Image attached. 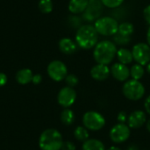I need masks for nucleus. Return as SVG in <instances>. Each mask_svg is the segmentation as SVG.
Returning a JSON list of instances; mask_svg holds the SVG:
<instances>
[{"label":"nucleus","instance_id":"f257e3e1","mask_svg":"<svg viewBox=\"0 0 150 150\" xmlns=\"http://www.w3.org/2000/svg\"><path fill=\"white\" fill-rule=\"evenodd\" d=\"M76 42L82 49L89 50L98 44V33L91 25H84L78 28L76 34Z\"/></svg>","mask_w":150,"mask_h":150},{"label":"nucleus","instance_id":"f03ea898","mask_svg":"<svg viewBox=\"0 0 150 150\" xmlns=\"http://www.w3.org/2000/svg\"><path fill=\"white\" fill-rule=\"evenodd\" d=\"M116 44L111 40H102L98 42L94 47L93 57L99 64L108 65L111 63L117 54Z\"/></svg>","mask_w":150,"mask_h":150},{"label":"nucleus","instance_id":"7ed1b4c3","mask_svg":"<svg viewBox=\"0 0 150 150\" xmlns=\"http://www.w3.org/2000/svg\"><path fill=\"white\" fill-rule=\"evenodd\" d=\"M62 144V136L54 128L46 129L39 138V147L41 150H61Z\"/></svg>","mask_w":150,"mask_h":150},{"label":"nucleus","instance_id":"20e7f679","mask_svg":"<svg viewBox=\"0 0 150 150\" xmlns=\"http://www.w3.org/2000/svg\"><path fill=\"white\" fill-rule=\"evenodd\" d=\"M122 92L127 99L137 101L143 98L145 94V87L140 81L131 79L126 81L122 87Z\"/></svg>","mask_w":150,"mask_h":150},{"label":"nucleus","instance_id":"39448f33","mask_svg":"<svg viewBox=\"0 0 150 150\" xmlns=\"http://www.w3.org/2000/svg\"><path fill=\"white\" fill-rule=\"evenodd\" d=\"M94 27L98 34L103 36H112L118 33L119 24L117 20L112 17H102L96 20Z\"/></svg>","mask_w":150,"mask_h":150},{"label":"nucleus","instance_id":"423d86ee","mask_svg":"<svg viewBox=\"0 0 150 150\" xmlns=\"http://www.w3.org/2000/svg\"><path fill=\"white\" fill-rule=\"evenodd\" d=\"M83 123L85 128L91 131L101 130L105 125V117L95 111H89L83 116Z\"/></svg>","mask_w":150,"mask_h":150},{"label":"nucleus","instance_id":"0eeeda50","mask_svg":"<svg viewBox=\"0 0 150 150\" xmlns=\"http://www.w3.org/2000/svg\"><path fill=\"white\" fill-rule=\"evenodd\" d=\"M47 74L52 80L55 82H61L66 78L68 75V69L62 62L54 60L48 64Z\"/></svg>","mask_w":150,"mask_h":150},{"label":"nucleus","instance_id":"6e6552de","mask_svg":"<svg viewBox=\"0 0 150 150\" xmlns=\"http://www.w3.org/2000/svg\"><path fill=\"white\" fill-rule=\"evenodd\" d=\"M134 60L142 66L147 65L150 62V47L147 43H138L134 46L132 50Z\"/></svg>","mask_w":150,"mask_h":150},{"label":"nucleus","instance_id":"1a4fd4ad","mask_svg":"<svg viewBox=\"0 0 150 150\" xmlns=\"http://www.w3.org/2000/svg\"><path fill=\"white\" fill-rule=\"evenodd\" d=\"M130 127L123 123H118L113 126L109 133L110 139L114 143L125 142L130 136Z\"/></svg>","mask_w":150,"mask_h":150},{"label":"nucleus","instance_id":"9d476101","mask_svg":"<svg viewBox=\"0 0 150 150\" xmlns=\"http://www.w3.org/2000/svg\"><path fill=\"white\" fill-rule=\"evenodd\" d=\"M76 99V92L74 88L66 86L61 89L57 96V101L59 105L64 108L70 107Z\"/></svg>","mask_w":150,"mask_h":150},{"label":"nucleus","instance_id":"9b49d317","mask_svg":"<svg viewBox=\"0 0 150 150\" xmlns=\"http://www.w3.org/2000/svg\"><path fill=\"white\" fill-rule=\"evenodd\" d=\"M111 74L116 80L120 82H125L127 81L130 76V69L127 65L117 62L112 66Z\"/></svg>","mask_w":150,"mask_h":150},{"label":"nucleus","instance_id":"f8f14e48","mask_svg":"<svg viewBox=\"0 0 150 150\" xmlns=\"http://www.w3.org/2000/svg\"><path fill=\"white\" fill-rule=\"evenodd\" d=\"M147 121L146 114L143 111L137 110L133 112L127 120V126L132 129H138L142 127Z\"/></svg>","mask_w":150,"mask_h":150},{"label":"nucleus","instance_id":"ddd939ff","mask_svg":"<svg viewBox=\"0 0 150 150\" xmlns=\"http://www.w3.org/2000/svg\"><path fill=\"white\" fill-rule=\"evenodd\" d=\"M111 74V69L107 65L99 64L93 66L91 69V76L94 80L97 81H105L106 80Z\"/></svg>","mask_w":150,"mask_h":150},{"label":"nucleus","instance_id":"4468645a","mask_svg":"<svg viewBox=\"0 0 150 150\" xmlns=\"http://www.w3.org/2000/svg\"><path fill=\"white\" fill-rule=\"evenodd\" d=\"M77 44L69 38H63L59 41V49L65 54H72L77 50Z\"/></svg>","mask_w":150,"mask_h":150},{"label":"nucleus","instance_id":"2eb2a0df","mask_svg":"<svg viewBox=\"0 0 150 150\" xmlns=\"http://www.w3.org/2000/svg\"><path fill=\"white\" fill-rule=\"evenodd\" d=\"M90 0H69V11L73 14L83 12L89 6Z\"/></svg>","mask_w":150,"mask_h":150},{"label":"nucleus","instance_id":"dca6fc26","mask_svg":"<svg viewBox=\"0 0 150 150\" xmlns=\"http://www.w3.org/2000/svg\"><path fill=\"white\" fill-rule=\"evenodd\" d=\"M33 73L29 69H22L16 73V80L19 84L25 85L32 82Z\"/></svg>","mask_w":150,"mask_h":150},{"label":"nucleus","instance_id":"f3484780","mask_svg":"<svg viewBox=\"0 0 150 150\" xmlns=\"http://www.w3.org/2000/svg\"><path fill=\"white\" fill-rule=\"evenodd\" d=\"M116 56L119 60V62L125 64V65L130 64L134 61L132 51H130L127 48H120L117 51Z\"/></svg>","mask_w":150,"mask_h":150},{"label":"nucleus","instance_id":"a211bd4d","mask_svg":"<svg viewBox=\"0 0 150 150\" xmlns=\"http://www.w3.org/2000/svg\"><path fill=\"white\" fill-rule=\"evenodd\" d=\"M83 150H106L104 143L97 139H88L82 147Z\"/></svg>","mask_w":150,"mask_h":150},{"label":"nucleus","instance_id":"6ab92c4d","mask_svg":"<svg viewBox=\"0 0 150 150\" xmlns=\"http://www.w3.org/2000/svg\"><path fill=\"white\" fill-rule=\"evenodd\" d=\"M134 32V25L130 22H123L120 25H119L118 33L121 34L122 36L126 37H131V35Z\"/></svg>","mask_w":150,"mask_h":150},{"label":"nucleus","instance_id":"aec40b11","mask_svg":"<svg viewBox=\"0 0 150 150\" xmlns=\"http://www.w3.org/2000/svg\"><path fill=\"white\" fill-rule=\"evenodd\" d=\"M61 120L66 126H69V125L73 124V122L75 121L74 112L69 108H65L61 113Z\"/></svg>","mask_w":150,"mask_h":150},{"label":"nucleus","instance_id":"412c9836","mask_svg":"<svg viewBox=\"0 0 150 150\" xmlns=\"http://www.w3.org/2000/svg\"><path fill=\"white\" fill-rule=\"evenodd\" d=\"M144 68L142 65L141 64H134L132 66V68L130 69V76H132V79H134V80H140L144 76Z\"/></svg>","mask_w":150,"mask_h":150},{"label":"nucleus","instance_id":"4be33fe9","mask_svg":"<svg viewBox=\"0 0 150 150\" xmlns=\"http://www.w3.org/2000/svg\"><path fill=\"white\" fill-rule=\"evenodd\" d=\"M74 136L79 142H85L89 139V132L88 129L84 127H77L74 130Z\"/></svg>","mask_w":150,"mask_h":150},{"label":"nucleus","instance_id":"5701e85b","mask_svg":"<svg viewBox=\"0 0 150 150\" xmlns=\"http://www.w3.org/2000/svg\"><path fill=\"white\" fill-rule=\"evenodd\" d=\"M38 7L42 13H50L53 11V2L52 0H40Z\"/></svg>","mask_w":150,"mask_h":150},{"label":"nucleus","instance_id":"b1692460","mask_svg":"<svg viewBox=\"0 0 150 150\" xmlns=\"http://www.w3.org/2000/svg\"><path fill=\"white\" fill-rule=\"evenodd\" d=\"M113 40H114V43L115 44H118V45H127V44H128L130 42L131 38L130 37L122 36L121 34H120L119 33H117L114 35Z\"/></svg>","mask_w":150,"mask_h":150},{"label":"nucleus","instance_id":"393cba45","mask_svg":"<svg viewBox=\"0 0 150 150\" xmlns=\"http://www.w3.org/2000/svg\"><path fill=\"white\" fill-rule=\"evenodd\" d=\"M67 85L69 87H71V88H74L75 86H76L78 84V82H79V79L78 77L74 75V74H69V75H67L66 78L64 79Z\"/></svg>","mask_w":150,"mask_h":150},{"label":"nucleus","instance_id":"a878e982","mask_svg":"<svg viewBox=\"0 0 150 150\" xmlns=\"http://www.w3.org/2000/svg\"><path fill=\"white\" fill-rule=\"evenodd\" d=\"M102 4L108 8H116L122 4L124 0H101Z\"/></svg>","mask_w":150,"mask_h":150},{"label":"nucleus","instance_id":"bb28decb","mask_svg":"<svg viewBox=\"0 0 150 150\" xmlns=\"http://www.w3.org/2000/svg\"><path fill=\"white\" fill-rule=\"evenodd\" d=\"M117 120H118L119 123H123V124H125V123L127 121V120H128V116H127V114L126 112L122 111V112H120V113L118 114Z\"/></svg>","mask_w":150,"mask_h":150},{"label":"nucleus","instance_id":"cd10ccee","mask_svg":"<svg viewBox=\"0 0 150 150\" xmlns=\"http://www.w3.org/2000/svg\"><path fill=\"white\" fill-rule=\"evenodd\" d=\"M61 150H76V146L71 142H63L62 147Z\"/></svg>","mask_w":150,"mask_h":150},{"label":"nucleus","instance_id":"c85d7f7f","mask_svg":"<svg viewBox=\"0 0 150 150\" xmlns=\"http://www.w3.org/2000/svg\"><path fill=\"white\" fill-rule=\"evenodd\" d=\"M143 17L146 20V22L150 25V4L145 7L143 10Z\"/></svg>","mask_w":150,"mask_h":150},{"label":"nucleus","instance_id":"c756f323","mask_svg":"<svg viewBox=\"0 0 150 150\" xmlns=\"http://www.w3.org/2000/svg\"><path fill=\"white\" fill-rule=\"evenodd\" d=\"M42 81V76L39 74H36V75H33V80H32V83H33L34 84H39Z\"/></svg>","mask_w":150,"mask_h":150},{"label":"nucleus","instance_id":"7c9ffc66","mask_svg":"<svg viewBox=\"0 0 150 150\" xmlns=\"http://www.w3.org/2000/svg\"><path fill=\"white\" fill-rule=\"evenodd\" d=\"M7 83V76L4 73L0 72V87L5 85Z\"/></svg>","mask_w":150,"mask_h":150},{"label":"nucleus","instance_id":"2f4dec72","mask_svg":"<svg viewBox=\"0 0 150 150\" xmlns=\"http://www.w3.org/2000/svg\"><path fill=\"white\" fill-rule=\"evenodd\" d=\"M144 107L146 112L150 115V95L146 98L145 102H144Z\"/></svg>","mask_w":150,"mask_h":150},{"label":"nucleus","instance_id":"473e14b6","mask_svg":"<svg viewBox=\"0 0 150 150\" xmlns=\"http://www.w3.org/2000/svg\"><path fill=\"white\" fill-rule=\"evenodd\" d=\"M126 150H139V148L136 145H130Z\"/></svg>","mask_w":150,"mask_h":150},{"label":"nucleus","instance_id":"72a5a7b5","mask_svg":"<svg viewBox=\"0 0 150 150\" xmlns=\"http://www.w3.org/2000/svg\"><path fill=\"white\" fill-rule=\"evenodd\" d=\"M147 41H148V44L150 47V26L148 30V33H147Z\"/></svg>","mask_w":150,"mask_h":150},{"label":"nucleus","instance_id":"f704fd0d","mask_svg":"<svg viewBox=\"0 0 150 150\" xmlns=\"http://www.w3.org/2000/svg\"><path fill=\"white\" fill-rule=\"evenodd\" d=\"M107 150H121V149H120V148H118V147H114V146H113V147L109 148Z\"/></svg>","mask_w":150,"mask_h":150},{"label":"nucleus","instance_id":"c9c22d12","mask_svg":"<svg viewBox=\"0 0 150 150\" xmlns=\"http://www.w3.org/2000/svg\"><path fill=\"white\" fill-rule=\"evenodd\" d=\"M147 129H148V131L150 133V120H148V122H147Z\"/></svg>","mask_w":150,"mask_h":150},{"label":"nucleus","instance_id":"e433bc0d","mask_svg":"<svg viewBox=\"0 0 150 150\" xmlns=\"http://www.w3.org/2000/svg\"><path fill=\"white\" fill-rule=\"evenodd\" d=\"M147 71L150 74V62L147 64Z\"/></svg>","mask_w":150,"mask_h":150},{"label":"nucleus","instance_id":"4c0bfd02","mask_svg":"<svg viewBox=\"0 0 150 150\" xmlns=\"http://www.w3.org/2000/svg\"><path fill=\"white\" fill-rule=\"evenodd\" d=\"M91 2H93V1H96V0H90V2H91Z\"/></svg>","mask_w":150,"mask_h":150}]
</instances>
